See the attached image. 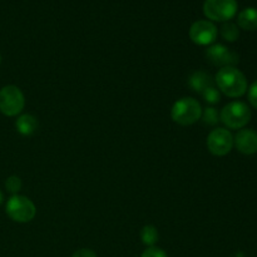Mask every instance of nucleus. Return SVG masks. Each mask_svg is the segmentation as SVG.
<instances>
[{"label":"nucleus","mask_w":257,"mask_h":257,"mask_svg":"<svg viewBox=\"0 0 257 257\" xmlns=\"http://www.w3.org/2000/svg\"><path fill=\"white\" fill-rule=\"evenodd\" d=\"M218 90L230 98L242 97L247 90V80L236 67L221 68L215 77Z\"/></svg>","instance_id":"f257e3e1"},{"label":"nucleus","mask_w":257,"mask_h":257,"mask_svg":"<svg viewBox=\"0 0 257 257\" xmlns=\"http://www.w3.org/2000/svg\"><path fill=\"white\" fill-rule=\"evenodd\" d=\"M202 108L200 102L192 97H183L175 102L171 109V117L177 124L187 127L201 119Z\"/></svg>","instance_id":"f03ea898"},{"label":"nucleus","mask_w":257,"mask_h":257,"mask_svg":"<svg viewBox=\"0 0 257 257\" xmlns=\"http://www.w3.org/2000/svg\"><path fill=\"white\" fill-rule=\"evenodd\" d=\"M251 119V110L243 102H231L222 108L220 120L230 130H241Z\"/></svg>","instance_id":"7ed1b4c3"},{"label":"nucleus","mask_w":257,"mask_h":257,"mask_svg":"<svg viewBox=\"0 0 257 257\" xmlns=\"http://www.w3.org/2000/svg\"><path fill=\"white\" fill-rule=\"evenodd\" d=\"M7 215L9 216L10 220L18 223H27L30 222L37 215V207L33 203L30 198L20 195H13L8 200Z\"/></svg>","instance_id":"20e7f679"},{"label":"nucleus","mask_w":257,"mask_h":257,"mask_svg":"<svg viewBox=\"0 0 257 257\" xmlns=\"http://www.w3.org/2000/svg\"><path fill=\"white\" fill-rule=\"evenodd\" d=\"M25 98L17 85H5L0 89V112L7 117H15L24 109Z\"/></svg>","instance_id":"39448f33"},{"label":"nucleus","mask_w":257,"mask_h":257,"mask_svg":"<svg viewBox=\"0 0 257 257\" xmlns=\"http://www.w3.org/2000/svg\"><path fill=\"white\" fill-rule=\"evenodd\" d=\"M203 13L213 22H228L237 13L236 0H205Z\"/></svg>","instance_id":"423d86ee"},{"label":"nucleus","mask_w":257,"mask_h":257,"mask_svg":"<svg viewBox=\"0 0 257 257\" xmlns=\"http://www.w3.org/2000/svg\"><path fill=\"white\" fill-rule=\"evenodd\" d=\"M233 147V137L226 128H216L207 137V148L210 153L217 157L228 155Z\"/></svg>","instance_id":"0eeeda50"},{"label":"nucleus","mask_w":257,"mask_h":257,"mask_svg":"<svg viewBox=\"0 0 257 257\" xmlns=\"http://www.w3.org/2000/svg\"><path fill=\"white\" fill-rule=\"evenodd\" d=\"M190 38L197 45H210L216 40L218 30L210 20H197L190 28Z\"/></svg>","instance_id":"6e6552de"},{"label":"nucleus","mask_w":257,"mask_h":257,"mask_svg":"<svg viewBox=\"0 0 257 257\" xmlns=\"http://www.w3.org/2000/svg\"><path fill=\"white\" fill-rule=\"evenodd\" d=\"M206 58L211 64L220 68L236 67L240 62L238 55L222 44H215L208 47L206 50Z\"/></svg>","instance_id":"1a4fd4ad"},{"label":"nucleus","mask_w":257,"mask_h":257,"mask_svg":"<svg viewBox=\"0 0 257 257\" xmlns=\"http://www.w3.org/2000/svg\"><path fill=\"white\" fill-rule=\"evenodd\" d=\"M236 150L242 155H255L257 153V132L253 130H241L233 138Z\"/></svg>","instance_id":"9d476101"},{"label":"nucleus","mask_w":257,"mask_h":257,"mask_svg":"<svg viewBox=\"0 0 257 257\" xmlns=\"http://www.w3.org/2000/svg\"><path fill=\"white\" fill-rule=\"evenodd\" d=\"M188 85H190L193 92L202 94L207 88L215 87V80L212 79V77L208 73L202 72V70H197V72L192 73L190 75V78H188Z\"/></svg>","instance_id":"9b49d317"},{"label":"nucleus","mask_w":257,"mask_h":257,"mask_svg":"<svg viewBox=\"0 0 257 257\" xmlns=\"http://www.w3.org/2000/svg\"><path fill=\"white\" fill-rule=\"evenodd\" d=\"M39 123L33 114H22L15 120V128L22 136H32L37 132Z\"/></svg>","instance_id":"f8f14e48"},{"label":"nucleus","mask_w":257,"mask_h":257,"mask_svg":"<svg viewBox=\"0 0 257 257\" xmlns=\"http://www.w3.org/2000/svg\"><path fill=\"white\" fill-rule=\"evenodd\" d=\"M237 24L241 29L252 32L257 29V9L256 8H246L238 14Z\"/></svg>","instance_id":"ddd939ff"},{"label":"nucleus","mask_w":257,"mask_h":257,"mask_svg":"<svg viewBox=\"0 0 257 257\" xmlns=\"http://www.w3.org/2000/svg\"><path fill=\"white\" fill-rule=\"evenodd\" d=\"M141 240L145 243L147 247H152L156 243L158 242V238H160V235H158L157 228L153 225H146L143 226V228L140 232Z\"/></svg>","instance_id":"4468645a"},{"label":"nucleus","mask_w":257,"mask_h":257,"mask_svg":"<svg viewBox=\"0 0 257 257\" xmlns=\"http://www.w3.org/2000/svg\"><path fill=\"white\" fill-rule=\"evenodd\" d=\"M221 35L226 42L233 43L240 38V29L236 24L231 22H225L221 27Z\"/></svg>","instance_id":"2eb2a0df"},{"label":"nucleus","mask_w":257,"mask_h":257,"mask_svg":"<svg viewBox=\"0 0 257 257\" xmlns=\"http://www.w3.org/2000/svg\"><path fill=\"white\" fill-rule=\"evenodd\" d=\"M202 118L203 123L208 125H215L220 122V114H218L217 109L213 107H207L205 110H202Z\"/></svg>","instance_id":"dca6fc26"},{"label":"nucleus","mask_w":257,"mask_h":257,"mask_svg":"<svg viewBox=\"0 0 257 257\" xmlns=\"http://www.w3.org/2000/svg\"><path fill=\"white\" fill-rule=\"evenodd\" d=\"M22 180L18 176H10L5 181V188H7L8 192L13 193V195H18V192L22 190Z\"/></svg>","instance_id":"f3484780"},{"label":"nucleus","mask_w":257,"mask_h":257,"mask_svg":"<svg viewBox=\"0 0 257 257\" xmlns=\"http://www.w3.org/2000/svg\"><path fill=\"white\" fill-rule=\"evenodd\" d=\"M202 98L208 103V104H216V103L220 102L221 95H220V90L217 89L216 87H210L202 93Z\"/></svg>","instance_id":"a211bd4d"},{"label":"nucleus","mask_w":257,"mask_h":257,"mask_svg":"<svg viewBox=\"0 0 257 257\" xmlns=\"http://www.w3.org/2000/svg\"><path fill=\"white\" fill-rule=\"evenodd\" d=\"M141 257H167V253L162 248L152 246V247H147V250H145Z\"/></svg>","instance_id":"6ab92c4d"},{"label":"nucleus","mask_w":257,"mask_h":257,"mask_svg":"<svg viewBox=\"0 0 257 257\" xmlns=\"http://www.w3.org/2000/svg\"><path fill=\"white\" fill-rule=\"evenodd\" d=\"M248 100L253 108H257V80L251 84L248 89Z\"/></svg>","instance_id":"aec40b11"},{"label":"nucleus","mask_w":257,"mask_h":257,"mask_svg":"<svg viewBox=\"0 0 257 257\" xmlns=\"http://www.w3.org/2000/svg\"><path fill=\"white\" fill-rule=\"evenodd\" d=\"M72 257H97V255H95L94 251L90 250V248H80V250L75 251L72 255Z\"/></svg>","instance_id":"412c9836"},{"label":"nucleus","mask_w":257,"mask_h":257,"mask_svg":"<svg viewBox=\"0 0 257 257\" xmlns=\"http://www.w3.org/2000/svg\"><path fill=\"white\" fill-rule=\"evenodd\" d=\"M3 201H4V195L2 193V191H0V206H2Z\"/></svg>","instance_id":"4be33fe9"},{"label":"nucleus","mask_w":257,"mask_h":257,"mask_svg":"<svg viewBox=\"0 0 257 257\" xmlns=\"http://www.w3.org/2000/svg\"><path fill=\"white\" fill-rule=\"evenodd\" d=\"M0 63H2V55H0Z\"/></svg>","instance_id":"5701e85b"}]
</instances>
